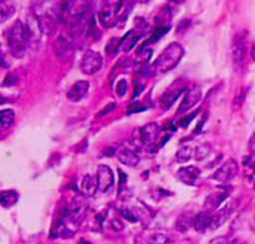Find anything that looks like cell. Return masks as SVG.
Listing matches in <instances>:
<instances>
[{"label":"cell","instance_id":"obj_11","mask_svg":"<svg viewBox=\"0 0 255 244\" xmlns=\"http://www.w3.org/2000/svg\"><path fill=\"white\" fill-rule=\"evenodd\" d=\"M96 179L99 191L107 193L115 184V174L107 164H99L96 169Z\"/></svg>","mask_w":255,"mask_h":244},{"label":"cell","instance_id":"obj_13","mask_svg":"<svg viewBox=\"0 0 255 244\" xmlns=\"http://www.w3.org/2000/svg\"><path fill=\"white\" fill-rule=\"evenodd\" d=\"M202 100V89L199 86L192 87L191 90L184 94L183 100H182L181 105H179L178 110H177V114L182 115L188 112L189 110L193 109L197 104Z\"/></svg>","mask_w":255,"mask_h":244},{"label":"cell","instance_id":"obj_33","mask_svg":"<svg viewBox=\"0 0 255 244\" xmlns=\"http://www.w3.org/2000/svg\"><path fill=\"white\" fill-rule=\"evenodd\" d=\"M115 107H116V104H115V102H111V104L106 105V106H105V109L101 110V111H100L99 114L96 115V116H97V117L105 116V115H107V114H109V112H111L112 110L115 109Z\"/></svg>","mask_w":255,"mask_h":244},{"label":"cell","instance_id":"obj_35","mask_svg":"<svg viewBox=\"0 0 255 244\" xmlns=\"http://www.w3.org/2000/svg\"><path fill=\"white\" fill-rule=\"evenodd\" d=\"M196 115H197V112H194V114H192L191 116H189V117H184V119L179 120V121L177 122V124H178L179 127H186L187 124H188L189 122H191L192 120H193L194 117H196Z\"/></svg>","mask_w":255,"mask_h":244},{"label":"cell","instance_id":"obj_14","mask_svg":"<svg viewBox=\"0 0 255 244\" xmlns=\"http://www.w3.org/2000/svg\"><path fill=\"white\" fill-rule=\"evenodd\" d=\"M90 91V82L86 80H79L74 82L67 91L66 97L71 102H80L87 96Z\"/></svg>","mask_w":255,"mask_h":244},{"label":"cell","instance_id":"obj_29","mask_svg":"<svg viewBox=\"0 0 255 244\" xmlns=\"http://www.w3.org/2000/svg\"><path fill=\"white\" fill-rule=\"evenodd\" d=\"M127 89H128V84H127L126 80H125V79L119 80V82H117V85H116V94H117V96L124 97L125 95H126Z\"/></svg>","mask_w":255,"mask_h":244},{"label":"cell","instance_id":"obj_21","mask_svg":"<svg viewBox=\"0 0 255 244\" xmlns=\"http://www.w3.org/2000/svg\"><path fill=\"white\" fill-rule=\"evenodd\" d=\"M17 201H19V194H17V192L12 191V189L0 192V206L5 207V208H9V207H12L14 204H16Z\"/></svg>","mask_w":255,"mask_h":244},{"label":"cell","instance_id":"obj_12","mask_svg":"<svg viewBox=\"0 0 255 244\" xmlns=\"http://www.w3.org/2000/svg\"><path fill=\"white\" fill-rule=\"evenodd\" d=\"M35 19H36L41 34L47 35V36L55 34L57 29V17L55 16L54 12L36 11Z\"/></svg>","mask_w":255,"mask_h":244},{"label":"cell","instance_id":"obj_6","mask_svg":"<svg viewBox=\"0 0 255 244\" xmlns=\"http://www.w3.org/2000/svg\"><path fill=\"white\" fill-rule=\"evenodd\" d=\"M124 2L120 1L112 4L111 1H105L100 6L99 10V21L104 27H111L116 24L117 19L120 17V9H122Z\"/></svg>","mask_w":255,"mask_h":244},{"label":"cell","instance_id":"obj_15","mask_svg":"<svg viewBox=\"0 0 255 244\" xmlns=\"http://www.w3.org/2000/svg\"><path fill=\"white\" fill-rule=\"evenodd\" d=\"M237 207V201H232L229 203H227L221 211L217 212L216 214H213V221H212V231L219 228V227L223 226L228 218L231 217V214L233 213L234 209Z\"/></svg>","mask_w":255,"mask_h":244},{"label":"cell","instance_id":"obj_27","mask_svg":"<svg viewBox=\"0 0 255 244\" xmlns=\"http://www.w3.org/2000/svg\"><path fill=\"white\" fill-rule=\"evenodd\" d=\"M209 152H211V146H209L208 143L199 144L196 148V151H194V158H196L197 161H202V159H204L208 156Z\"/></svg>","mask_w":255,"mask_h":244},{"label":"cell","instance_id":"obj_3","mask_svg":"<svg viewBox=\"0 0 255 244\" xmlns=\"http://www.w3.org/2000/svg\"><path fill=\"white\" fill-rule=\"evenodd\" d=\"M232 59L236 69H241L246 65L248 59V35L246 30L237 32L232 42Z\"/></svg>","mask_w":255,"mask_h":244},{"label":"cell","instance_id":"obj_17","mask_svg":"<svg viewBox=\"0 0 255 244\" xmlns=\"http://www.w3.org/2000/svg\"><path fill=\"white\" fill-rule=\"evenodd\" d=\"M212 221H213V214H209V212H201L194 217V229L198 233H206L209 229L212 231Z\"/></svg>","mask_w":255,"mask_h":244},{"label":"cell","instance_id":"obj_31","mask_svg":"<svg viewBox=\"0 0 255 244\" xmlns=\"http://www.w3.org/2000/svg\"><path fill=\"white\" fill-rule=\"evenodd\" d=\"M110 227L116 232L124 229V224H122V222L120 221L119 218H111V221H110Z\"/></svg>","mask_w":255,"mask_h":244},{"label":"cell","instance_id":"obj_23","mask_svg":"<svg viewBox=\"0 0 255 244\" xmlns=\"http://www.w3.org/2000/svg\"><path fill=\"white\" fill-rule=\"evenodd\" d=\"M193 221H194V218H192L189 214H187V213L182 214V216L177 219L176 229L178 232H181V233H186V232L189 231V228H191V227H193Z\"/></svg>","mask_w":255,"mask_h":244},{"label":"cell","instance_id":"obj_24","mask_svg":"<svg viewBox=\"0 0 255 244\" xmlns=\"http://www.w3.org/2000/svg\"><path fill=\"white\" fill-rule=\"evenodd\" d=\"M15 5L7 1H0V24L9 20L15 14Z\"/></svg>","mask_w":255,"mask_h":244},{"label":"cell","instance_id":"obj_25","mask_svg":"<svg viewBox=\"0 0 255 244\" xmlns=\"http://www.w3.org/2000/svg\"><path fill=\"white\" fill-rule=\"evenodd\" d=\"M193 147L192 146H183L177 151L176 153V159L179 162V163H186L189 159L193 157Z\"/></svg>","mask_w":255,"mask_h":244},{"label":"cell","instance_id":"obj_4","mask_svg":"<svg viewBox=\"0 0 255 244\" xmlns=\"http://www.w3.org/2000/svg\"><path fill=\"white\" fill-rule=\"evenodd\" d=\"M159 134V126L156 122H149V123L144 124V126L139 127L134 131L133 136H132V141H133L134 146L138 148V146H146L149 147L156 142Z\"/></svg>","mask_w":255,"mask_h":244},{"label":"cell","instance_id":"obj_32","mask_svg":"<svg viewBox=\"0 0 255 244\" xmlns=\"http://www.w3.org/2000/svg\"><path fill=\"white\" fill-rule=\"evenodd\" d=\"M17 80L19 79H17L14 74H9L6 76V79L4 80V82H2V85H4V86H12V85L16 84Z\"/></svg>","mask_w":255,"mask_h":244},{"label":"cell","instance_id":"obj_2","mask_svg":"<svg viewBox=\"0 0 255 244\" xmlns=\"http://www.w3.org/2000/svg\"><path fill=\"white\" fill-rule=\"evenodd\" d=\"M183 46L178 42H171L154 60L152 67L157 74H166V72L173 70L181 62V60L183 59Z\"/></svg>","mask_w":255,"mask_h":244},{"label":"cell","instance_id":"obj_10","mask_svg":"<svg viewBox=\"0 0 255 244\" xmlns=\"http://www.w3.org/2000/svg\"><path fill=\"white\" fill-rule=\"evenodd\" d=\"M116 156L122 164L128 167H134L139 162L138 148L134 144L125 143L117 148Z\"/></svg>","mask_w":255,"mask_h":244},{"label":"cell","instance_id":"obj_5","mask_svg":"<svg viewBox=\"0 0 255 244\" xmlns=\"http://www.w3.org/2000/svg\"><path fill=\"white\" fill-rule=\"evenodd\" d=\"M187 87H188V84H187L186 80L183 79L176 80L174 82H172V84L169 85V87H167L166 91L162 94L161 99H159L162 107H163L164 110L171 109L172 105L178 100V97L181 96L182 94H184V92H187Z\"/></svg>","mask_w":255,"mask_h":244},{"label":"cell","instance_id":"obj_7","mask_svg":"<svg viewBox=\"0 0 255 244\" xmlns=\"http://www.w3.org/2000/svg\"><path fill=\"white\" fill-rule=\"evenodd\" d=\"M54 52L60 61L71 62L75 54L74 42L66 35H59L54 41Z\"/></svg>","mask_w":255,"mask_h":244},{"label":"cell","instance_id":"obj_8","mask_svg":"<svg viewBox=\"0 0 255 244\" xmlns=\"http://www.w3.org/2000/svg\"><path fill=\"white\" fill-rule=\"evenodd\" d=\"M102 65H104V59H102L101 54L95 50H87L82 55L80 70L85 75H95L102 69Z\"/></svg>","mask_w":255,"mask_h":244},{"label":"cell","instance_id":"obj_38","mask_svg":"<svg viewBox=\"0 0 255 244\" xmlns=\"http://www.w3.org/2000/svg\"><path fill=\"white\" fill-rule=\"evenodd\" d=\"M7 101H9V100L5 99V97H1V96H0V105L5 104V102H7Z\"/></svg>","mask_w":255,"mask_h":244},{"label":"cell","instance_id":"obj_30","mask_svg":"<svg viewBox=\"0 0 255 244\" xmlns=\"http://www.w3.org/2000/svg\"><path fill=\"white\" fill-rule=\"evenodd\" d=\"M146 107L142 106L141 102H134V104L129 105L128 110H127V114H134V112H139V111H144Z\"/></svg>","mask_w":255,"mask_h":244},{"label":"cell","instance_id":"obj_1","mask_svg":"<svg viewBox=\"0 0 255 244\" xmlns=\"http://www.w3.org/2000/svg\"><path fill=\"white\" fill-rule=\"evenodd\" d=\"M30 46L26 24L16 20L7 31V47L15 59H22Z\"/></svg>","mask_w":255,"mask_h":244},{"label":"cell","instance_id":"obj_20","mask_svg":"<svg viewBox=\"0 0 255 244\" xmlns=\"http://www.w3.org/2000/svg\"><path fill=\"white\" fill-rule=\"evenodd\" d=\"M141 37H142V34L136 32V30H131V31H128L126 35H125L124 39H121L122 50H124L125 52H129L132 49H133L136 42L138 41Z\"/></svg>","mask_w":255,"mask_h":244},{"label":"cell","instance_id":"obj_34","mask_svg":"<svg viewBox=\"0 0 255 244\" xmlns=\"http://www.w3.org/2000/svg\"><path fill=\"white\" fill-rule=\"evenodd\" d=\"M121 214L125 217L126 219H128L129 222H136L137 221V217L132 213V211L129 209H121Z\"/></svg>","mask_w":255,"mask_h":244},{"label":"cell","instance_id":"obj_26","mask_svg":"<svg viewBox=\"0 0 255 244\" xmlns=\"http://www.w3.org/2000/svg\"><path fill=\"white\" fill-rule=\"evenodd\" d=\"M168 241V237L164 233H152L147 238V244H167Z\"/></svg>","mask_w":255,"mask_h":244},{"label":"cell","instance_id":"obj_39","mask_svg":"<svg viewBox=\"0 0 255 244\" xmlns=\"http://www.w3.org/2000/svg\"><path fill=\"white\" fill-rule=\"evenodd\" d=\"M254 184H255V172H254Z\"/></svg>","mask_w":255,"mask_h":244},{"label":"cell","instance_id":"obj_22","mask_svg":"<svg viewBox=\"0 0 255 244\" xmlns=\"http://www.w3.org/2000/svg\"><path fill=\"white\" fill-rule=\"evenodd\" d=\"M15 112L11 109H5L0 111V129H7L14 124Z\"/></svg>","mask_w":255,"mask_h":244},{"label":"cell","instance_id":"obj_37","mask_svg":"<svg viewBox=\"0 0 255 244\" xmlns=\"http://www.w3.org/2000/svg\"><path fill=\"white\" fill-rule=\"evenodd\" d=\"M251 55L252 57H253V60L255 61V44L252 46V50H251Z\"/></svg>","mask_w":255,"mask_h":244},{"label":"cell","instance_id":"obj_9","mask_svg":"<svg viewBox=\"0 0 255 244\" xmlns=\"http://www.w3.org/2000/svg\"><path fill=\"white\" fill-rule=\"evenodd\" d=\"M238 172V162L233 158H229L228 161L222 163V166L219 167V168L216 169V172L212 174V178H213L214 181L219 182V183H228L232 179L236 178Z\"/></svg>","mask_w":255,"mask_h":244},{"label":"cell","instance_id":"obj_28","mask_svg":"<svg viewBox=\"0 0 255 244\" xmlns=\"http://www.w3.org/2000/svg\"><path fill=\"white\" fill-rule=\"evenodd\" d=\"M246 94H247V91L244 87H241V89L237 91V95H236V97H234V102H233L234 109L236 110L241 109L242 105H243V102H244V99H246Z\"/></svg>","mask_w":255,"mask_h":244},{"label":"cell","instance_id":"obj_18","mask_svg":"<svg viewBox=\"0 0 255 244\" xmlns=\"http://www.w3.org/2000/svg\"><path fill=\"white\" fill-rule=\"evenodd\" d=\"M80 191H81V193L84 194V196L94 197L95 194H96V192L99 191L96 176L85 174V176L82 177L81 182H80Z\"/></svg>","mask_w":255,"mask_h":244},{"label":"cell","instance_id":"obj_16","mask_svg":"<svg viewBox=\"0 0 255 244\" xmlns=\"http://www.w3.org/2000/svg\"><path fill=\"white\" fill-rule=\"evenodd\" d=\"M201 168H198L197 166H186L182 167L177 172V176H178L179 181L183 182L184 184H189V186H193L196 183L197 179L201 177Z\"/></svg>","mask_w":255,"mask_h":244},{"label":"cell","instance_id":"obj_36","mask_svg":"<svg viewBox=\"0 0 255 244\" xmlns=\"http://www.w3.org/2000/svg\"><path fill=\"white\" fill-rule=\"evenodd\" d=\"M209 244H228V241L224 237H218V238H214L209 242Z\"/></svg>","mask_w":255,"mask_h":244},{"label":"cell","instance_id":"obj_19","mask_svg":"<svg viewBox=\"0 0 255 244\" xmlns=\"http://www.w3.org/2000/svg\"><path fill=\"white\" fill-rule=\"evenodd\" d=\"M229 196V192L228 189H224L223 192H219V193H212L209 194L208 197L206 198L204 201V208L206 211L212 212V211H216Z\"/></svg>","mask_w":255,"mask_h":244}]
</instances>
